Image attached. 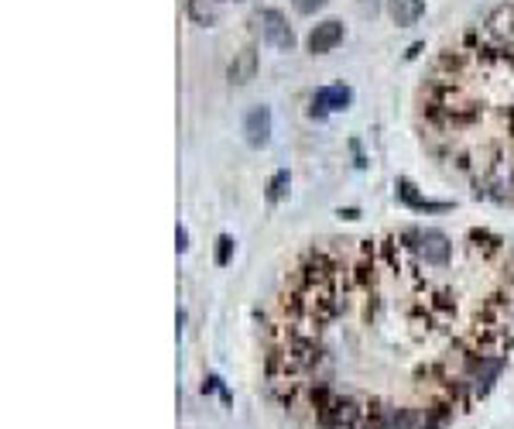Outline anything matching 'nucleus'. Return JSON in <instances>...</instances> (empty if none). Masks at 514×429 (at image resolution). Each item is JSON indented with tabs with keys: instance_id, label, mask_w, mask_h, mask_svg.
Listing matches in <instances>:
<instances>
[{
	"instance_id": "f257e3e1",
	"label": "nucleus",
	"mask_w": 514,
	"mask_h": 429,
	"mask_svg": "<svg viewBox=\"0 0 514 429\" xmlns=\"http://www.w3.org/2000/svg\"><path fill=\"white\" fill-rule=\"evenodd\" d=\"M514 347V251L411 227L319 244L288 271L264 337L271 399L308 429H446Z\"/></svg>"
},
{
	"instance_id": "f03ea898",
	"label": "nucleus",
	"mask_w": 514,
	"mask_h": 429,
	"mask_svg": "<svg viewBox=\"0 0 514 429\" xmlns=\"http://www.w3.org/2000/svg\"><path fill=\"white\" fill-rule=\"evenodd\" d=\"M257 25H261V38L271 49H278V52H292L295 49V31H292V25H288V18L282 11H275V7L257 11Z\"/></svg>"
},
{
	"instance_id": "7ed1b4c3",
	"label": "nucleus",
	"mask_w": 514,
	"mask_h": 429,
	"mask_svg": "<svg viewBox=\"0 0 514 429\" xmlns=\"http://www.w3.org/2000/svg\"><path fill=\"white\" fill-rule=\"evenodd\" d=\"M350 104H353V89L343 86V82L322 86V89L312 93V113H315V117H326V113H333V110H346Z\"/></svg>"
},
{
	"instance_id": "20e7f679",
	"label": "nucleus",
	"mask_w": 514,
	"mask_h": 429,
	"mask_svg": "<svg viewBox=\"0 0 514 429\" xmlns=\"http://www.w3.org/2000/svg\"><path fill=\"white\" fill-rule=\"evenodd\" d=\"M343 21H336V18H330V21H319V25L308 31V38H306V49L312 55H326V52H333L336 45L343 42Z\"/></svg>"
},
{
	"instance_id": "39448f33",
	"label": "nucleus",
	"mask_w": 514,
	"mask_h": 429,
	"mask_svg": "<svg viewBox=\"0 0 514 429\" xmlns=\"http://www.w3.org/2000/svg\"><path fill=\"white\" fill-rule=\"evenodd\" d=\"M244 137H247L251 148H264L271 141V110L264 107V104L247 110V117H244Z\"/></svg>"
},
{
	"instance_id": "423d86ee",
	"label": "nucleus",
	"mask_w": 514,
	"mask_h": 429,
	"mask_svg": "<svg viewBox=\"0 0 514 429\" xmlns=\"http://www.w3.org/2000/svg\"><path fill=\"white\" fill-rule=\"evenodd\" d=\"M254 76H257V52L254 49H240L233 55V62L227 66V80L233 86H247Z\"/></svg>"
},
{
	"instance_id": "0eeeda50",
	"label": "nucleus",
	"mask_w": 514,
	"mask_h": 429,
	"mask_svg": "<svg viewBox=\"0 0 514 429\" xmlns=\"http://www.w3.org/2000/svg\"><path fill=\"white\" fill-rule=\"evenodd\" d=\"M422 14H425V0H387V18L398 27L418 25Z\"/></svg>"
},
{
	"instance_id": "6e6552de",
	"label": "nucleus",
	"mask_w": 514,
	"mask_h": 429,
	"mask_svg": "<svg viewBox=\"0 0 514 429\" xmlns=\"http://www.w3.org/2000/svg\"><path fill=\"white\" fill-rule=\"evenodd\" d=\"M185 14L192 25L213 27L220 21V0H185Z\"/></svg>"
},
{
	"instance_id": "1a4fd4ad",
	"label": "nucleus",
	"mask_w": 514,
	"mask_h": 429,
	"mask_svg": "<svg viewBox=\"0 0 514 429\" xmlns=\"http://www.w3.org/2000/svg\"><path fill=\"white\" fill-rule=\"evenodd\" d=\"M398 196H401L408 206H415V210H429V213L449 210V203H425V199H418V196H415V186H411L408 179H398Z\"/></svg>"
},
{
	"instance_id": "9d476101",
	"label": "nucleus",
	"mask_w": 514,
	"mask_h": 429,
	"mask_svg": "<svg viewBox=\"0 0 514 429\" xmlns=\"http://www.w3.org/2000/svg\"><path fill=\"white\" fill-rule=\"evenodd\" d=\"M288 182H292V175H288V168H282V172H275V179L268 182V199L271 203H278L284 192H288Z\"/></svg>"
},
{
	"instance_id": "9b49d317",
	"label": "nucleus",
	"mask_w": 514,
	"mask_h": 429,
	"mask_svg": "<svg viewBox=\"0 0 514 429\" xmlns=\"http://www.w3.org/2000/svg\"><path fill=\"white\" fill-rule=\"evenodd\" d=\"M230 254H233V237L223 234V237L216 241V265H220V268H223V265H230Z\"/></svg>"
},
{
	"instance_id": "f8f14e48",
	"label": "nucleus",
	"mask_w": 514,
	"mask_h": 429,
	"mask_svg": "<svg viewBox=\"0 0 514 429\" xmlns=\"http://www.w3.org/2000/svg\"><path fill=\"white\" fill-rule=\"evenodd\" d=\"M330 0H292V7L299 11V14H315V11H322Z\"/></svg>"
},
{
	"instance_id": "ddd939ff",
	"label": "nucleus",
	"mask_w": 514,
	"mask_h": 429,
	"mask_svg": "<svg viewBox=\"0 0 514 429\" xmlns=\"http://www.w3.org/2000/svg\"><path fill=\"white\" fill-rule=\"evenodd\" d=\"M189 247V234H185V227H179V251Z\"/></svg>"
}]
</instances>
